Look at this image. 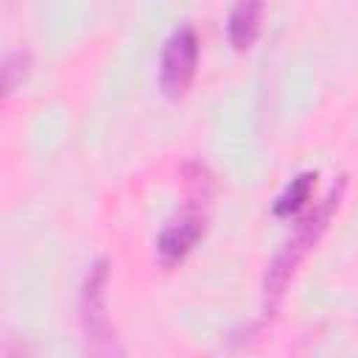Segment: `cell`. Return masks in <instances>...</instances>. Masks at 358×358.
Segmentation results:
<instances>
[{"mask_svg": "<svg viewBox=\"0 0 358 358\" xmlns=\"http://www.w3.org/2000/svg\"><path fill=\"white\" fill-rule=\"evenodd\" d=\"M196 59H199V36L196 28L190 22H179L165 45H162V56H159V84L165 90L168 98H179L196 73Z\"/></svg>", "mask_w": 358, "mask_h": 358, "instance_id": "3957f363", "label": "cell"}, {"mask_svg": "<svg viewBox=\"0 0 358 358\" xmlns=\"http://www.w3.org/2000/svg\"><path fill=\"white\" fill-rule=\"evenodd\" d=\"M313 179H316V173H313V171H302V173H296V176L285 185V190L277 196V201L271 204V213H274V215H280V218H285V215L296 213V210L310 199Z\"/></svg>", "mask_w": 358, "mask_h": 358, "instance_id": "8992f818", "label": "cell"}, {"mask_svg": "<svg viewBox=\"0 0 358 358\" xmlns=\"http://www.w3.org/2000/svg\"><path fill=\"white\" fill-rule=\"evenodd\" d=\"M347 187V176H338L333 182V187L327 190V196L305 215L296 221L294 232L285 238V243L277 249V255L271 257L268 268H266V277H263V305L266 310H274L285 294V285L291 280V274L296 271V266L302 263V257L310 252V246L319 241V235L324 232L333 210L338 207L341 201V193Z\"/></svg>", "mask_w": 358, "mask_h": 358, "instance_id": "6da1fadb", "label": "cell"}, {"mask_svg": "<svg viewBox=\"0 0 358 358\" xmlns=\"http://www.w3.org/2000/svg\"><path fill=\"white\" fill-rule=\"evenodd\" d=\"M106 282H109V263L98 257L84 274L81 299H78L87 358H123L120 338L106 313Z\"/></svg>", "mask_w": 358, "mask_h": 358, "instance_id": "7a4b0ae2", "label": "cell"}, {"mask_svg": "<svg viewBox=\"0 0 358 358\" xmlns=\"http://www.w3.org/2000/svg\"><path fill=\"white\" fill-rule=\"evenodd\" d=\"M260 11H263L260 0H241V3H235L229 8L227 34H229V42L238 50H246L257 39V34H260Z\"/></svg>", "mask_w": 358, "mask_h": 358, "instance_id": "5b68a950", "label": "cell"}, {"mask_svg": "<svg viewBox=\"0 0 358 358\" xmlns=\"http://www.w3.org/2000/svg\"><path fill=\"white\" fill-rule=\"evenodd\" d=\"M25 64H28V53L25 50H8L3 56V87H6V92H11L14 84L25 76Z\"/></svg>", "mask_w": 358, "mask_h": 358, "instance_id": "52a82bcc", "label": "cell"}, {"mask_svg": "<svg viewBox=\"0 0 358 358\" xmlns=\"http://www.w3.org/2000/svg\"><path fill=\"white\" fill-rule=\"evenodd\" d=\"M204 199H207V193L190 199V201L162 227V232L157 235V255H159V263H162V266L179 263V260L193 249V243L204 235V224H207Z\"/></svg>", "mask_w": 358, "mask_h": 358, "instance_id": "277c9868", "label": "cell"}]
</instances>
